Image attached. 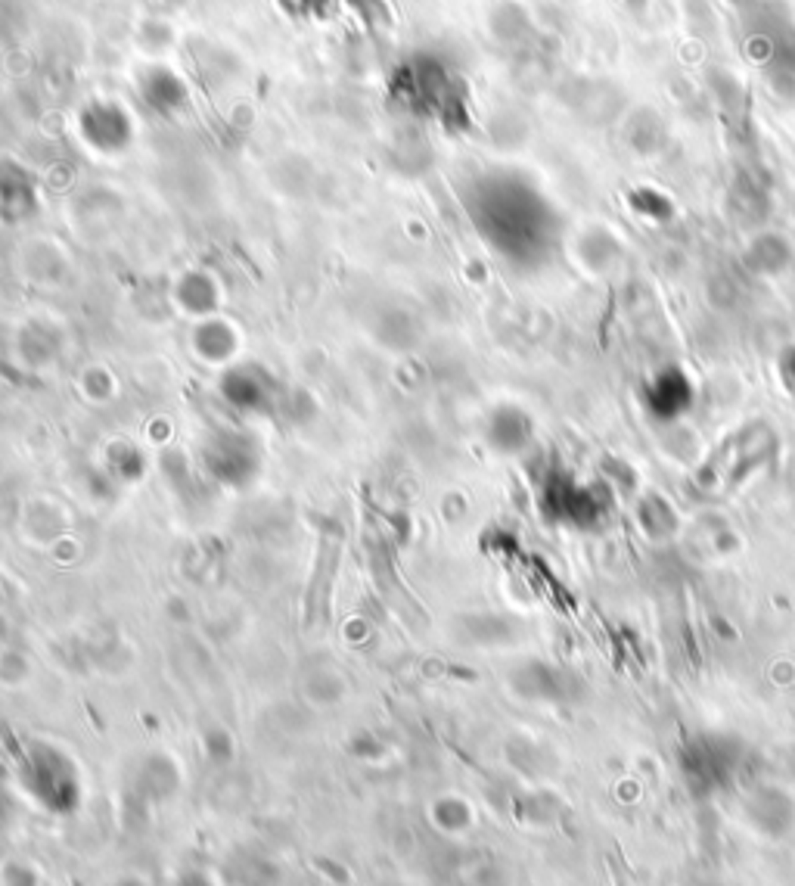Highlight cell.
<instances>
[{"instance_id":"7a4b0ae2","label":"cell","mask_w":795,"mask_h":886,"mask_svg":"<svg viewBox=\"0 0 795 886\" xmlns=\"http://www.w3.org/2000/svg\"><path fill=\"white\" fill-rule=\"evenodd\" d=\"M780 370H783V380H786V386H789L792 392H795V352H789L780 361Z\"/></svg>"},{"instance_id":"6da1fadb","label":"cell","mask_w":795,"mask_h":886,"mask_svg":"<svg viewBox=\"0 0 795 886\" xmlns=\"http://www.w3.org/2000/svg\"><path fill=\"white\" fill-rule=\"evenodd\" d=\"M696 402V386L680 368L659 370L643 389V405L656 423H671L683 417Z\"/></svg>"}]
</instances>
